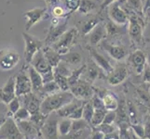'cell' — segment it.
Returning <instances> with one entry per match:
<instances>
[{"mask_svg":"<svg viewBox=\"0 0 150 139\" xmlns=\"http://www.w3.org/2000/svg\"><path fill=\"white\" fill-rule=\"evenodd\" d=\"M31 118V113L28 111L26 108L22 106V108L18 110V112L14 115L13 119L16 122H23V121H28Z\"/></svg>","mask_w":150,"mask_h":139,"instance_id":"60d3db41","label":"cell"},{"mask_svg":"<svg viewBox=\"0 0 150 139\" xmlns=\"http://www.w3.org/2000/svg\"><path fill=\"white\" fill-rule=\"evenodd\" d=\"M146 63H147V66L150 67V53L146 55Z\"/></svg>","mask_w":150,"mask_h":139,"instance_id":"680465c9","label":"cell"},{"mask_svg":"<svg viewBox=\"0 0 150 139\" xmlns=\"http://www.w3.org/2000/svg\"><path fill=\"white\" fill-rule=\"evenodd\" d=\"M94 114V108L91 101H86L83 108V120L91 124V122Z\"/></svg>","mask_w":150,"mask_h":139,"instance_id":"74e56055","label":"cell"},{"mask_svg":"<svg viewBox=\"0 0 150 139\" xmlns=\"http://www.w3.org/2000/svg\"><path fill=\"white\" fill-rule=\"evenodd\" d=\"M67 31V20L64 22H60L57 25H51L49 29V32L44 41L45 46H51L58 41L61 36Z\"/></svg>","mask_w":150,"mask_h":139,"instance_id":"4fadbf2b","label":"cell"},{"mask_svg":"<svg viewBox=\"0 0 150 139\" xmlns=\"http://www.w3.org/2000/svg\"><path fill=\"white\" fill-rule=\"evenodd\" d=\"M88 36H89V41H88L89 46L93 47V46L97 45L98 44L102 43L107 36L105 24L99 23L89 34H88Z\"/></svg>","mask_w":150,"mask_h":139,"instance_id":"ffe728a7","label":"cell"},{"mask_svg":"<svg viewBox=\"0 0 150 139\" xmlns=\"http://www.w3.org/2000/svg\"><path fill=\"white\" fill-rule=\"evenodd\" d=\"M51 13L54 16V18H58V19H61L64 16H66V12L65 10L64 9L63 7H60V6H54L52 10H51Z\"/></svg>","mask_w":150,"mask_h":139,"instance_id":"bcb514c9","label":"cell"},{"mask_svg":"<svg viewBox=\"0 0 150 139\" xmlns=\"http://www.w3.org/2000/svg\"><path fill=\"white\" fill-rule=\"evenodd\" d=\"M144 81L146 83H150V67L146 66L144 71Z\"/></svg>","mask_w":150,"mask_h":139,"instance_id":"db71d44e","label":"cell"},{"mask_svg":"<svg viewBox=\"0 0 150 139\" xmlns=\"http://www.w3.org/2000/svg\"><path fill=\"white\" fill-rule=\"evenodd\" d=\"M100 71H102L99 67H98L93 61L89 62V64L86 65V70L84 71L85 73V80L89 83L92 84L95 80L98 78H100L102 73H100Z\"/></svg>","mask_w":150,"mask_h":139,"instance_id":"d4e9b609","label":"cell"},{"mask_svg":"<svg viewBox=\"0 0 150 139\" xmlns=\"http://www.w3.org/2000/svg\"><path fill=\"white\" fill-rule=\"evenodd\" d=\"M148 8H150V0H144V14Z\"/></svg>","mask_w":150,"mask_h":139,"instance_id":"11a10c76","label":"cell"},{"mask_svg":"<svg viewBox=\"0 0 150 139\" xmlns=\"http://www.w3.org/2000/svg\"><path fill=\"white\" fill-rule=\"evenodd\" d=\"M20 61V55L12 49H0V70L10 71Z\"/></svg>","mask_w":150,"mask_h":139,"instance_id":"9c48e42d","label":"cell"},{"mask_svg":"<svg viewBox=\"0 0 150 139\" xmlns=\"http://www.w3.org/2000/svg\"><path fill=\"white\" fill-rule=\"evenodd\" d=\"M106 112V110H94V114L91 119V125L93 128H97L98 126H100L103 123V120H105Z\"/></svg>","mask_w":150,"mask_h":139,"instance_id":"e575fe53","label":"cell"},{"mask_svg":"<svg viewBox=\"0 0 150 139\" xmlns=\"http://www.w3.org/2000/svg\"><path fill=\"white\" fill-rule=\"evenodd\" d=\"M15 88H16V96L18 97L23 96L33 92L32 84L27 71H21L15 76Z\"/></svg>","mask_w":150,"mask_h":139,"instance_id":"30bf717a","label":"cell"},{"mask_svg":"<svg viewBox=\"0 0 150 139\" xmlns=\"http://www.w3.org/2000/svg\"><path fill=\"white\" fill-rule=\"evenodd\" d=\"M91 104L93 106L94 110H105V106H103V99L95 95L91 98Z\"/></svg>","mask_w":150,"mask_h":139,"instance_id":"681fc988","label":"cell"},{"mask_svg":"<svg viewBox=\"0 0 150 139\" xmlns=\"http://www.w3.org/2000/svg\"><path fill=\"white\" fill-rule=\"evenodd\" d=\"M17 124L24 139H35L38 137L40 130L30 120L17 122Z\"/></svg>","mask_w":150,"mask_h":139,"instance_id":"44dd1931","label":"cell"},{"mask_svg":"<svg viewBox=\"0 0 150 139\" xmlns=\"http://www.w3.org/2000/svg\"><path fill=\"white\" fill-rule=\"evenodd\" d=\"M127 110H128V116L129 121L131 124H136L137 123V112L135 105L132 101L127 102Z\"/></svg>","mask_w":150,"mask_h":139,"instance_id":"ab89813d","label":"cell"},{"mask_svg":"<svg viewBox=\"0 0 150 139\" xmlns=\"http://www.w3.org/2000/svg\"><path fill=\"white\" fill-rule=\"evenodd\" d=\"M97 8H98V4L94 0H80L79 8L77 9V11L81 14L87 15L90 12L93 11Z\"/></svg>","mask_w":150,"mask_h":139,"instance_id":"f546056e","label":"cell"},{"mask_svg":"<svg viewBox=\"0 0 150 139\" xmlns=\"http://www.w3.org/2000/svg\"><path fill=\"white\" fill-rule=\"evenodd\" d=\"M80 0H64V7L68 9L69 12H74L79 9Z\"/></svg>","mask_w":150,"mask_h":139,"instance_id":"7bdbcfd3","label":"cell"},{"mask_svg":"<svg viewBox=\"0 0 150 139\" xmlns=\"http://www.w3.org/2000/svg\"><path fill=\"white\" fill-rule=\"evenodd\" d=\"M53 71H54V73H57V74L62 75V76H64V77H66V78H69L73 71H72L69 68L68 64H67L66 62H64V61L62 60L61 63L58 66H57L55 69H53Z\"/></svg>","mask_w":150,"mask_h":139,"instance_id":"d590c367","label":"cell"},{"mask_svg":"<svg viewBox=\"0 0 150 139\" xmlns=\"http://www.w3.org/2000/svg\"><path fill=\"white\" fill-rule=\"evenodd\" d=\"M108 16L109 19L118 25H125L129 22V15L127 11L120 5V3L115 2L111 6L108 7Z\"/></svg>","mask_w":150,"mask_h":139,"instance_id":"8fae6325","label":"cell"},{"mask_svg":"<svg viewBox=\"0 0 150 139\" xmlns=\"http://www.w3.org/2000/svg\"><path fill=\"white\" fill-rule=\"evenodd\" d=\"M105 135L100 130H98L97 128H94L90 136V139H105Z\"/></svg>","mask_w":150,"mask_h":139,"instance_id":"f907efd6","label":"cell"},{"mask_svg":"<svg viewBox=\"0 0 150 139\" xmlns=\"http://www.w3.org/2000/svg\"><path fill=\"white\" fill-rule=\"evenodd\" d=\"M59 91H61L60 87L56 84L55 81H52V82H50V83L44 84L42 89H41V91L38 93V95L44 96V98H45L46 96L55 94V93L59 92Z\"/></svg>","mask_w":150,"mask_h":139,"instance_id":"4dcf8cb0","label":"cell"},{"mask_svg":"<svg viewBox=\"0 0 150 139\" xmlns=\"http://www.w3.org/2000/svg\"><path fill=\"white\" fill-rule=\"evenodd\" d=\"M23 37L25 45L24 47L25 62L27 64H31L35 54L38 51L42 50V48L44 47V43L27 33H23Z\"/></svg>","mask_w":150,"mask_h":139,"instance_id":"5b68a950","label":"cell"},{"mask_svg":"<svg viewBox=\"0 0 150 139\" xmlns=\"http://www.w3.org/2000/svg\"><path fill=\"white\" fill-rule=\"evenodd\" d=\"M85 105V104H84ZM84 105L79 107V109L76 110L72 114L70 115V117L68 119L72 120V121H77V120H81L83 119V108H84Z\"/></svg>","mask_w":150,"mask_h":139,"instance_id":"7dc6e473","label":"cell"},{"mask_svg":"<svg viewBox=\"0 0 150 139\" xmlns=\"http://www.w3.org/2000/svg\"><path fill=\"white\" fill-rule=\"evenodd\" d=\"M0 139H24L17 122L13 118L6 117L0 127Z\"/></svg>","mask_w":150,"mask_h":139,"instance_id":"8992f818","label":"cell"},{"mask_svg":"<svg viewBox=\"0 0 150 139\" xmlns=\"http://www.w3.org/2000/svg\"><path fill=\"white\" fill-rule=\"evenodd\" d=\"M87 48L90 51V55L92 59V61H93V62L99 67L103 73L109 75L114 70V67L111 65L109 60H108L103 55H102L101 53L98 52L94 47L88 46Z\"/></svg>","mask_w":150,"mask_h":139,"instance_id":"9a60e30c","label":"cell"},{"mask_svg":"<svg viewBox=\"0 0 150 139\" xmlns=\"http://www.w3.org/2000/svg\"><path fill=\"white\" fill-rule=\"evenodd\" d=\"M88 125H89V123H88L87 122H85L83 119L77 120V121H73V123H72V130H71V132H73V133L81 132L82 130H84L85 128H87Z\"/></svg>","mask_w":150,"mask_h":139,"instance_id":"b9f144b4","label":"cell"},{"mask_svg":"<svg viewBox=\"0 0 150 139\" xmlns=\"http://www.w3.org/2000/svg\"><path fill=\"white\" fill-rule=\"evenodd\" d=\"M77 36H79V30L76 28H72L70 30H67L62 35L61 38L55 44L51 45V47L54 50H56L59 54L64 55L66 53H68L71 46L76 44Z\"/></svg>","mask_w":150,"mask_h":139,"instance_id":"3957f363","label":"cell"},{"mask_svg":"<svg viewBox=\"0 0 150 139\" xmlns=\"http://www.w3.org/2000/svg\"><path fill=\"white\" fill-rule=\"evenodd\" d=\"M131 128H132V131L134 133V135H135L137 137L144 139V126L142 124H140V123L132 124Z\"/></svg>","mask_w":150,"mask_h":139,"instance_id":"ee69618b","label":"cell"},{"mask_svg":"<svg viewBox=\"0 0 150 139\" xmlns=\"http://www.w3.org/2000/svg\"><path fill=\"white\" fill-rule=\"evenodd\" d=\"M101 46L103 50L106 51L108 55H109L112 59L117 61L124 59L128 55L126 47L120 45L110 44L109 42H106L105 40H103L101 43Z\"/></svg>","mask_w":150,"mask_h":139,"instance_id":"e0dca14e","label":"cell"},{"mask_svg":"<svg viewBox=\"0 0 150 139\" xmlns=\"http://www.w3.org/2000/svg\"><path fill=\"white\" fill-rule=\"evenodd\" d=\"M129 75V71L127 66L124 63L117 64L114 67L112 73L107 75V83L112 86H117L122 84L127 79Z\"/></svg>","mask_w":150,"mask_h":139,"instance_id":"5bb4252c","label":"cell"},{"mask_svg":"<svg viewBox=\"0 0 150 139\" xmlns=\"http://www.w3.org/2000/svg\"><path fill=\"white\" fill-rule=\"evenodd\" d=\"M117 121V113L116 111H107L105 120H103L102 124H113Z\"/></svg>","mask_w":150,"mask_h":139,"instance_id":"f6af8a7d","label":"cell"},{"mask_svg":"<svg viewBox=\"0 0 150 139\" xmlns=\"http://www.w3.org/2000/svg\"><path fill=\"white\" fill-rule=\"evenodd\" d=\"M102 99L105 109L107 111H117L118 106H120V103H118V100L115 95L112 94V93H108V94H105L103 96Z\"/></svg>","mask_w":150,"mask_h":139,"instance_id":"4316f807","label":"cell"},{"mask_svg":"<svg viewBox=\"0 0 150 139\" xmlns=\"http://www.w3.org/2000/svg\"><path fill=\"white\" fill-rule=\"evenodd\" d=\"M54 81L56 84L60 87L61 91H70V85L68 82V78L64 77L62 75H59L57 73H54Z\"/></svg>","mask_w":150,"mask_h":139,"instance_id":"f35d334b","label":"cell"},{"mask_svg":"<svg viewBox=\"0 0 150 139\" xmlns=\"http://www.w3.org/2000/svg\"><path fill=\"white\" fill-rule=\"evenodd\" d=\"M97 129L103 132L105 136L111 135V133H114V132H115V127L113 126V124H101L100 126L97 127Z\"/></svg>","mask_w":150,"mask_h":139,"instance_id":"c3c4849f","label":"cell"},{"mask_svg":"<svg viewBox=\"0 0 150 139\" xmlns=\"http://www.w3.org/2000/svg\"><path fill=\"white\" fill-rule=\"evenodd\" d=\"M15 88V76H10L8 80L0 88V103L8 105L16 97Z\"/></svg>","mask_w":150,"mask_h":139,"instance_id":"7c38bea8","label":"cell"},{"mask_svg":"<svg viewBox=\"0 0 150 139\" xmlns=\"http://www.w3.org/2000/svg\"><path fill=\"white\" fill-rule=\"evenodd\" d=\"M76 97L70 91H59L43 98L40 106V111L45 115L57 112L62 108L74 101Z\"/></svg>","mask_w":150,"mask_h":139,"instance_id":"6da1fadb","label":"cell"},{"mask_svg":"<svg viewBox=\"0 0 150 139\" xmlns=\"http://www.w3.org/2000/svg\"><path fill=\"white\" fill-rule=\"evenodd\" d=\"M5 119H6V117H3V118H1V119H0V127H1V125L3 124Z\"/></svg>","mask_w":150,"mask_h":139,"instance_id":"91938a15","label":"cell"},{"mask_svg":"<svg viewBox=\"0 0 150 139\" xmlns=\"http://www.w3.org/2000/svg\"><path fill=\"white\" fill-rule=\"evenodd\" d=\"M48 117H49V115H45L41 111H39L34 115H31L30 121L32 122L40 130L41 127L44 125V123L46 122V121H47Z\"/></svg>","mask_w":150,"mask_h":139,"instance_id":"8d00e7d4","label":"cell"},{"mask_svg":"<svg viewBox=\"0 0 150 139\" xmlns=\"http://www.w3.org/2000/svg\"><path fill=\"white\" fill-rule=\"evenodd\" d=\"M47 11L46 8H35L33 9H30L26 11L23 16L26 18V24H25V30L29 31L34 25H35L38 22H39L44 15Z\"/></svg>","mask_w":150,"mask_h":139,"instance_id":"d6986e66","label":"cell"},{"mask_svg":"<svg viewBox=\"0 0 150 139\" xmlns=\"http://www.w3.org/2000/svg\"><path fill=\"white\" fill-rule=\"evenodd\" d=\"M86 103L84 100H79V99H75L74 101H72L69 104H67L64 108H62L61 110H59L56 112V114L58 115L60 118H69L70 115L73 113L76 110L79 109V107L83 106Z\"/></svg>","mask_w":150,"mask_h":139,"instance_id":"cb8c5ba5","label":"cell"},{"mask_svg":"<svg viewBox=\"0 0 150 139\" xmlns=\"http://www.w3.org/2000/svg\"><path fill=\"white\" fill-rule=\"evenodd\" d=\"M105 30H106V34L107 35H110V36H115V35L123 34V28L121 27V25H118L115 23L114 22L109 19L105 23Z\"/></svg>","mask_w":150,"mask_h":139,"instance_id":"d6a6232c","label":"cell"},{"mask_svg":"<svg viewBox=\"0 0 150 139\" xmlns=\"http://www.w3.org/2000/svg\"><path fill=\"white\" fill-rule=\"evenodd\" d=\"M144 22L138 15H132L128 22V34L134 45H141L143 41Z\"/></svg>","mask_w":150,"mask_h":139,"instance_id":"277c9868","label":"cell"},{"mask_svg":"<svg viewBox=\"0 0 150 139\" xmlns=\"http://www.w3.org/2000/svg\"><path fill=\"white\" fill-rule=\"evenodd\" d=\"M144 19H146V22H150V8H148L146 12H144Z\"/></svg>","mask_w":150,"mask_h":139,"instance_id":"9f6ffc18","label":"cell"},{"mask_svg":"<svg viewBox=\"0 0 150 139\" xmlns=\"http://www.w3.org/2000/svg\"><path fill=\"white\" fill-rule=\"evenodd\" d=\"M26 71L29 75L31 84H32L33 93L38 95V93L41 91V89H42V87L44 85V81H43L42 76H41V74L38 73V71L31 65L28 66Z\"/></svg>","mask_w":150,"mask_h":139,"instance_id":"7402d4cb","label":"cell"},{"mask_svg":"<svg viewBox=\"0 0 150 139\" xmlns=\"http://www.w3.org/2000/svg\"><path fill=\"white\" fill-rule=\"evenodd\" d=\"M129 62L136 74L140 75L144 73L146 66V55L143 50H135L129 56Z\"/></svg>","mask_w":150,"mask_h":139,"instance_id":"2e32d148","label":"cell"},{"mask_svg":"<svg viewBox=\"0 0 150 139\" xmlns=\"http://www.w3.org/2000/svg\"><path fill=\"white\" fill-rule=\"evenodd\" d=\"M42 51L44 53V56L49 64L55 69L62 61V55L59 54L56 50H54L51 46H45L42 48Z\"/></svg>","mask_w":150,"mask_h":139,"instance_id":"603a6c76","label":"cell"},{"mask_svg":"<svg viewBox=\"0 0 150 139\" xmlns=\"http://www.w3.org/2000/svg\"><path fill=\"white\" fill-rule=\"evenodd\" d=\"M46 1H47L50 6H56V4L58 3L60 0H46Z\"/></svg>","mask_w":150,"mask_h":139,"instance_id":"6f0895ef","label":"cell"},{"mask_svg":"<svg viewBox=\"0 0 150 139\" xmlns=\"http://www.w3.org/2000/svg\"><path fill=\"white\" fill-rule=\"evenodd\" d=\"M128 8L132 9L136 15L144 17V1L143 0H125Z\"/></svg>","mask_w":150,"mask_h":139,"instance_id":"1f68e13d","label":"cell"},{"mask_svg":"<svg viewBox=\"0 0 150 139\" xmlns=\"http://www.w3.org/2000/svg\"><path fill=\"white\" fill-rule=\"evenodd\" d=\"M101 20L102 18L100 15H95V16H92L91 18L84 20L80 25L81 34L83 35H88L98 24L101 23Z\"/></svg>","mask_w":150,"mask_h":139,"instance_id":"484cf974","label":"cell"},{"mask_svg":"<svg viewBox=\"0 0 150 139\" xmlns=\"http://www.w3.org/2000/svg\"><path fill=\"white\" fill-rule=\"evenodd\" d=\"M7 106H8V110L6 113V117L7 118H13L14 115L18 112V110L22 108V103H21V99L19 98V97L16 96Z\"/></svg>","mask_w":150,"mask_h":139,"instance_id":"836d02e7","label":"cell"},{"mask_svg":"<svg viewBox=\"0 0 150 139\" xmlns=\"http://www.w3.org/2000/svg\"><path fill=\"white\" fill-rule=\"evenodd\" d=\"M144 139H150V121H147L144 125Z\"/></svg>","mask_w":150,"mask_h":139,"instance_id":"816d5d0a","label":"cell"},{"mask_svg":"<svg viewBox=\"0 0 150 139\" xmlns=\"http://www.w3.org/2000/svg\"><path fill=\"white\" fill-rule=\"evenodd\" d=\"M62 60L66 62L68 65L76 66L82 62V56L76 51H69L68 53L62 55Z\"/></svg>","mask_w":150,"mask_h":139,"instance_id":"83f0119b","label":"cell"},{"mask_svg":"<svg viewBox=\"0 0 150 139\" xmlns=\"http://www.w3.org/2000/svg\"><path fill=\"white\" fill-rule=\"evenodd\" d=\"M31 66L37 70L41 74L44 81V84L50 83V82L54 81V71L53 68L51 67L46 59L44 53L42 50L38 51L34 57V59L31 62Z\"/></svg>","mask_w":150,"mask_h":139,"instance_id":"7a4b0ae2","label":"cell"},{"mask_svg":"<svg viewBox=\"0 0 150 139\" xmlns=\"http://www.w3.org/2000/svg\"><path fill=\"white\" fill-rule=\"evenodd\" d=\"M117 1L118 0H103L100 5V8H101V9H105L109 6H111L112 4H114L115 2H117Z\"/></svg>","mask_w":150,"mask_h":139,"instance_id":"f5cc1de1","label":"cell"},{"mask_svg":"<svg viewBox=\"0 0 150 139\" xmlns=\"http://www.w3.org/2000/svg\"><path fill=\"white\" fill-rule=\"evenodd\" d=\"M58 115L56 112L49 115L47 121L44 125L41 127L40 133L45 139H59V131H58Z\"/></svg>","mask_w":150,"mask_h":139,"instance_id":"ba28073f","label":"cell"},{"mask_svg":"<svg viewBox=\"0 0 150 139\" xmlns=\"http://www.w3.org/2000/svg\"><path fill=\"white\" fill-rule=\"evenodd\" d=\"M70 92L76 99L87 101L94 96V90L91 83L86 80H79L77 83L70 86Z\"/></svg>","mask_w":150,"mask_h":139,"instance_id":"52a82bcc","label":"cell"},{"mask_svg":"<svg viewBox=\"0 0 150 139\" xmlns=\"http://www.w3.org/2000/svg\"><path fill=\"white\" fill-rule=\"evenodd\" d=\"M19 98L23 101L22 106L26 108L28 111L31 113V115H34L40 111V106L42 100L40 99V97L37 94L32 92L28 95L19 97Z\"/></svg>","mask_w":150,"mask_h":139,"instance_id":"ac0fdd59","label":"cell"},{"mask_svg":"<svg viewBox=\"0 0 150 139\" xmlns=\"http://www.w3.org/2000/svg\"><path fill=\"white\" fill-rule=\"evenodd\" d=\"M73 121L68 118H61L58 122V131L60 136H66L71 133Z\"/></svg>","mask_w":150,"mask_h":139,"instance_id":"f1b7e54d","label":"cell"}]
</instances>
